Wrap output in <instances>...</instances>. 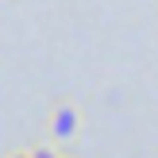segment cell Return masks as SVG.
I'll list each match as a JSON object with an SVG mask.
<instances>
[{
    "label": "cell",
    "mask_w": 158,
    "mask_h": 158,
    "mask_svg": "<svg viewBox=\"0 0 158 158\" xmlns=\"http://www.w3.org/2000/svg\"><path fill=\"white\" fill-rule=\"evenodd\" d=\"M77 127H81V112H77V104L62 100V104L50 108V120H46V135H50V143H69V139L77 135Z\"/></svg>",
    "instance_id": "1"
},
{
    "label": "cell",
    "mask_w": 158,
    "mask_h": 158,
    "mask_svg": "<svg viewBox=\"0 0 158 158\" xmlns=\"http://www.w3.org/2000/svg\"><path fill=\"white\" fill-rule=\"evenodd\" d=\"M27 158H62V151L50 147V143H43V147H35V151H27Z\"/></svg>",
    "instance_id": "2"
},
{
    "label": "cell",
    "mask_w": 158,
    "mask_h": 158,
    "mask_svg": "<svg viewBox=\"0 0 158 158\" xmlns=\"http://www.w3.org/2000/svg\"><path fill=\"white\" fill-rule=\"evenodd\" d=\"M8 158H27V154H8Z\"/></svg>",
    "instance_id": "3"
},
{
    "label": "cell",
    "mask_w": 158,
    "mask_h": 158,
    "mask_svg": "<svg viewBox=\"0 0 158 158\" xmlns=\"http://www.w3.org/2000/svg\"><path fill=\"white\" fill-rule=\"evenodd\" d=\"M62 158H66V154H62Z\"/></svg>",
    "instance_id": "4"
}]
</instances>
